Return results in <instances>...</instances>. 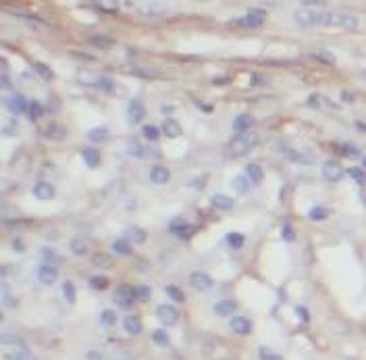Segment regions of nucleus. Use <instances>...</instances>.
<instances>
[{"mask_svg":"<svg viewBox=\"0 0 366 360\" xmlns=\"http://www.w3.org/2000/svg\"><path fill=\"white\" fill-rule=\"evenodd\" d=\"M296 23L302 27H312V25H324V27H343V29H354L358 27V19L354 15H341L333 11H312V8H300L293 13Z\"/></svg>","mask_w":366,"mask_h":360,"instance_id":"obj_1","label":"nucleus"},{"mask_svg":"<svg viewBox=\"0 0 366 360\" xmlns=\"http://www.w3.org/2000/svg\"><path fill=\"white\" fill-rule=\"evenodd\" d=\"M258 134L254 132H246V134H239L237 137H233V142L229 144V154L231 156H246L250 154V150H254L258 146Z\"/></svg>","mask_w":366,"mask_h":360,"instance_id":"obj_2","label":"nucleus"},{"mask_svg":"<svg viewBox=\"0 0 366 360\" xmlns=\"http://www.w3.org/2000/svg\"><path fill=\"white\" fill-rule=\"evenodd\" d=\"M264 21H267V11H262V8H252V11L248 15H243L237 25L241 27H250V29H258L264 25Z\"/></svg>","mask_w":366,"mask_h":360,"instance_id":"obj_3","label":"nucleus"},{"mask_svg":"<svg viewBox=\"0 0 366 360\" xmlns=\"http://www.w3.org/2000/svg\"><path fill=\"white\" fill-rule=\"evenodd\" d=\"M137 300L136 296V287H129V285H121L117 292H115V304L121 308H131L134 302Z\"/></svg>","mask_w":366,"mask_h":360,"instance_id":"obj_4","label":"nucleus"},{"mask_svg":"<svg viewBox=\"0 0 366 360\" xmlns=\"http://www.w3.org/2000/svg\"><path fill=\"white\" fill-rule=\"evenodd\" d=\"M156 316H158V321L162 325H167V327L177 325V321H179V313H177V308L173 304H160L156 308Z\"/></svg>","mask_w":366,"mask_h":360,"instance_id":"obj_5","label":"nucleus"},{"mask_svg":"<svg viewBox=\"0 0 366 360\" xmlns=\"http://www.w3.org/2000/svg\"><path fill=\"white\" fill-rule=\"evenodd\" d=\"M189 285L196 289V292H208V289L215 285V281H212V277L204 271H194L189 275Z\"/></svg>","mask_w":366,"mask_h":360,"instance_id":"obj_6","label":"nucleus"},{"mask_svg":"<svg viewBox=\"0 0 366 360\" xmlns=\"http://www.w3.org/2000/svg\"><path fill=\"white\" fill-rule=\"evenodd\" d=\"M322 175H324L327 181H339V179H343L345 171L337 161H327L322 165Z\"/></svg>","mask_w":366,"mask_h":360,"instance_id":"obj_7","label":"nucleus"},{"mask_svg":"<svg viewBox=\"0 0 366 360\" xmlns=\"http://www.w3.org/2000/svg\"><path fill=\"white\" fill-rule=\"evenodd\" d=\"M58 279V269L54 265H42L38 269V281L44 285H52Z\"/></svg>","mask_w":366,"mask_h":360,"instance_id":"obj_8","label":"nucleus"},{"mask_svg":"<svg viewBox=\"0 0 366 360\" xmlns=\"http://www.w3.org/2000/svg\"><path fill=\"white\" fill-rule=\"evenodd\" d=\"M6 108H8V113H11V115H21V113H27L29 104L25 102V98L21 94L15 92L11 98H6Z\"/></svg>","mask_w":366,"mask_h":360,"instance_id":"obj_9","label":"nucleus"},{"mask_svg":"<svg viewBox=\"0 0 366 360\" xmlns=\"http://www.w3.org/2000/svg\"><path fill=\"white\" fill-rule=\"evenodd\" d=\"M144 115H146L144 104H141L139 100H129V104H127V121L129 123H139L141 119H144Z\"/></svg>","mask_w":366,"mask_h":360,"instance_id":"obj_10","label":"nucleus"},{"mask_svg":"<svg viewBox=\"0 0 366 360\" xmlns=\"http://www.w3.org/2000/svg\"><path fill=\"white\" fill-rule=\"evenodd\" d=\"M229 325H231V331L237 333V335H250L252 333V323L246 316H233Z\"/></svg>","mask_w":366,"mask_h":360,"instance_id":"obj_11","label":"nucleus"},{"mask_svg":"<svg viewBox=\"0 0 366 360\" xmlns=\"http://www.w3.org/2000/svg\"><path fill=\"white\" fill-rule=\"evenodd\" d=\"M171 179V171L165 167V165H154L150 169V181L152 183H158V185H162V183H167Z\"/></svg>","mask_w":366,"mask_h":360,"instance_id":"obj_12","label":"nucleus"},{"mask_svg":"<svg viewBox=\"0 0 366 360\" xmlns=\"http://www.w3.org/2000/svg\"><path fill=\"white\" fill-rule=\"evenodd\" d=\"M256 123V119H254L250 113H243L239 117H235V121H233V132H237V134H246L250 132V127Z\"/></svg>","mask_w":366,"mask_h":360,"instance_id":"obj_13","label":"nucleus"},{"mask_svg":"<svg viewBox=\"0 0 366 360\" xmlns=\"http://www.w3.org/2000/svg\"><path fill=\"white\" fill-rule=\"evenodd\" d=\"M32 194H34V198H38V200H52V198H54V185H50V183H46V181H40V183L34 185Z\"/></svg>","mask_w":366,"mask_h":360,"instance_id":"obj_14","label":"nucleus"},{"mask_svg":"<svg viewBox=\"0 0 366 360\" xmlns=\"http://www.w3.org/2000/svg\"><path fill=\"white\" fill-rule=\"evenodd\" d=\"M125 239L131 244H144L146 239H148V233L144 231V229H139V227H127L125 229Z\"/></svg>","mask_w":366,"mask_h":360,"instance_id":"obj_15","label":"nucleus"},{"mask_svg":"<svg viewBox=\"0 0 366 360\" xmlns=\"http://www.w3.org/2000/svg\"><path fill=\"white\" fill-rule=\"evenodd\" d=\"M215 308V313L219 315V316H229V315H233L237 311V304L233 302V300H219V302L212 306Z\"/></svg>","mask_w":366,"mask_h":360,"instance_id":"obj_16","label":"nucleus"},{"mask_svg":"<svg viewBox=\"0 0 366 360\" xmlns=\"http://www.w3.org/2000/svg\"><path fill=\"white\" fill-rule=\"evenodd\" d=\"M81 158H84V163L90 169H96L100 165V152L96 148H84V150H81Z\"/></svg>","mask_w":366,"mask_h":360,"instance_id":"obj_17","label":"nucleus"},{"mask_svg":"<svg viewBox=\"0 0 366 360\" xmlns=\"http://www.w3.org/2000/svg\"><path fill=\"white\" fill-rule=\"evenodd\" d=\"M88 44L94 46V48H100V50H108V48L115 46V40L113 38H106V36H90Z\"/></svg>","mask_w":366,"mask_h":360,"instance_id":"obj_18","label":"nucleus"},{"mask_svg":"<svg viewBox=\"0 0 366 360\" xmlns=\"http://www.w3.org/2000/svg\"><path fill=\"white\" fill-rule=\"evenodd\" d=\"M123 327H125V331H127L129 335H139V333H141V321H139L137 316H134V315H127V316H125Z\"/></svg>","mask_w":366,"mask_h":360,"instance_id":"obj_19","label":"nucleus"},{"mask_svg":"<svg viewBox=\"0 0 366 360\" xmlns=\"http://www.w3.org/2000/svg\"><path fill=\"white\" fill-rule=\"evenodd\" d=\"M210 202H212V206H217V208H221V211H231L233 208V198H229V196H225V194H215L210 198Z\"/></svg>","mask_w":366,"mask_h":360,"instance_id":"obj_20","label":"nucleus"},{"mask_svg":"<svg viewBox=\"0 0 366 360\" xmlns=\"http://www.w3.org/2000/svg\"><path fill=\"white\" fill-rule=\"evenodd\" d=\"M69 248H71V252L73 254H77V256H84V254H88V250H90V244L86 242L84 237H73L69 242Z\"/></svg>","mask_w":366,"mask_h":360,"instance_id":"obj_21","label":"nucleus"},{"mask_svg":"<svg viewBox=\"0 0 366 360\" xmlns=\"http://www.w3.org/2000/svg\"><path fill=\"white\" fill-rule=\"evenodd\" d=\"M162 134L167 137H179L181 135V125L175 121V119H167L165 123H162Z\"/></svg>","mask_w":366,"mask_h":360,"instance_id":"obj_22","label":"nucleus"},{"mask_svg":"<svg viewBox=\"0 0 366 360\" xmlns=\"http://www.w3.org/2000/svg\"><path fill=\"white\" fill-rule=\"evenodd\" d=\"M127 154L129 156H134V158H144V156H148L150 152H148V148H144V146H139L136 139H131V142H127Z\"/></svg>","mask_w":366,"mask_h":360,"instance_id":"obj_23","label":"nucleus"},{"mask_svg":"<svg viewBox=\"0 0 366 360\" xmlns=\"http://www.w3.org/2000/svg\"><path fill=\"white\" fill-rule=\"evenodd\" d=\"M169 229H171V233H175V235H179V237L189 235V225L183 221V219H175V221L169 225Z\"/></svg>","mask_w":366,"mask_h":360,"instance_id":"obj_24","label":"nucleus"},{"mask_svg":"<svg viewBox=\"0 0 366 360\" xmlns=\"http://www.w3.org/2000/svg\"><path fill=\"white\" fill-rule=\"evenodd\" d=\"M246 177L250 179V183H260L262 177H264V171L260 165H248L246 167Z\"/></svg>","mask_w":366,"mask_h":360,"instance_id":"obj_25","label":"nucleus"},{"mask_svg":"<svg viewBox=\"0 0 366 360\" xmlns=\"http://www.w3.org/2000/svg\"><path fill=\"white\" fill-rule=\"evenodd\" d=\"M231 187L235 189V192L239 194H246L248 192V187H250V179L246 175H237V177H233L231 179Z\"/></svg>","mask_w":366,"mask_h":360,"instance_id":"obj_26","label":"nucleus"},{"mask_svg":"<svg viewBox=\"0 0 366 360\" xmlns=\"http://www.w3.org/2000/svg\"><path fill=\"white\" fill-rule=\"evenodd\" d=\"M88 137H90V142H94V144L106 142V139H108V129L106 127H96V129H92V132L88 134Z\"/></svg>","mask_w":366,"mask_h":360,"instance_id":"obj_27","label":"nucleus"},{"mask_svg":"<svg viewBox=\"0 0 366 360\" xmlns=\"http://www.w3.org/2000/svg\"><path fill=\"white\" fill-rule=\"evenodd\" d=\"M100 325H102V327H113V325H117V313L110 311V308L102 311V313H100Z\"/></svg>","mask_w":366,"mask_h":360,"instance_id":"obj_28","label":"nucleus"},{"mask_svg":"<svg viewBox=\"0 0 366 360\" xmlns=\"http://www.w3.org/2000/svg\"><path fill=\"white\" fill-rule=\"evenodd\" d=\"M0 342L6 344V346H21V344H23V337H21V335H17V333H8V331H4V333H0Z\"/></svg>","mask_w":366,"mask_h":360,"instance_id":"obj_29","label":"nucleus"},{"mask_svg":"<svg viewBox=\"0 0 366 360\" xmlns=\"http://www.w3.org/2000/svg\"><path fill=\"white\" fill-rule=\"evenodd\" d=\"M60 292H63V300H67L69 304L75 302V285L71 281H65L63 287H60Z\"/></svg>","mask_w":366,"mask_h":360,"instance_id":"obj_30","label":"nucleus"},{"mask_svg":"<svg viewBox=\"0 0 366 360\" xmlns=\"http://www.w3.org/2000/svg\"><path fill=\"white\" fill-rule=\"evenodd\" d=\"M27 115H29L32 121H36V119H40L44 115V106L40 102H36V100H32V102H29V108H27Z\"/></svg>","mask_w":366,"mask_h":360,"instance_id":"obj_31","label":"nucleus"},{"mask_svg":"<svg viewBox=\"0 0 366 360\" xmlns=\"http://www.w3.org/2000/svg\"><path fill=\"white\" fill-rule=\"evenodd\" d=\"M4 360H36L34 354H29L27 350H17V352H6Z\"/></svg>","mask_w":366,"mask_h":360,"instance_id":"obj_32","label":"nucleus"},{"mask_svg":"<svg viewBox=\"0 0 366 360\" xmlns=\"http://www.w3.org/2000/svg\"><path fill=\"white\" fill-rule=\"evenodd\" d=\"M139 13L141 15H162V13H165V6H162V4H141Z\"/></svg>","mask_w":366,"mask_h":360,"instance_id":"obj_33","label":"nucleus"},{"mask_svg":"<svg viewBox=\"0 0 366 360\" xmlns=\"http://www.w3.org/2000/svg\"><path fill=\"white\" fill-rule=\"evenodd\" d=\"M141 134H144V137L146 139H150V142H156L158 139V135H160V129L156 127V125H144V129H141Z\"/></svg>","mask_w":366,"mask_h":360,"instance_id":"obj_34","label":"nucleus"},{"mask_svg":"<svg viewBox=\"0 0 366 360\" xmlns=\"http://www.w3.org/2000/svg\"><path fill=\"white\" fill-rule=\"evenodd\" d=\"M165 292H167V296H169L171 300H175V302H183V300H185V294H183L177 285H167Z\"/></svg>","mask_w":366,"mask_h":360,"instance_id":"obj_35","label":"nucleus"},{"mask_svg":"<svg viewBox=\"0 0 366 360\" xmlns=\"http://www.w3.org/2000/svg\"><path fill=\"white\" fill-rule=\"evenodd\" d=\"M308 217L312 219V221H322V219H327V217H329V211H327L324 206H314V208H310Z\"/></svg>","mask_w":366,"mask_h":360,"instance_id":"obj_36","label":"nucleus"},{"mask_svg":"<svg viewBox=\"0 0 366 360\" xmlns=\"http://www.w3.org/2000/svg\"><path fill=\"white\" fill-rule=\"evenodd\" d=\"M243 242H246V237H243L241 233H229V235H227V244H229V248H233V250H239V248L243 246Z\"/></svg>","mask_w":366,"mask_h":360,"instance_id":"obj_37","label":"nucleus"},{"mask_svg":"<svg viewBox=\"0 0 366 360\" xmlns=\"http://www.w3.org/2000/svg\"><path fill=\"white\" fill-rule=\"evenodd\" d=\"M348 175L354 179V181L356 183H366V171H364V169H358V167H352L350 169V171H348Z\"/></svg>","mask_w":366,"mask_h":360,"instance_id":"obj_38","label":"nucleus"},{"mask_svg":"<svg viewBox=\"0 0 366 360\" xmlns=\"http://www.w3.org/2000/svg\"><path fill=\"white\" fill-rule=\"evenodd\" d=\"M96 88L104 90V92H113V79L106 75H100V77H96Z\"/></svg>","mask_w":366,"mask_h":360,"instance_id":"obj_39","label":"nucleus"},{"mask_svg":"<svg viewBox=\"0 0 366 360\" xmlns=\"http://www.w3.org/2000/svg\"><path fill=\"white\" fill-rule=\"evenodd\" d=\"M90 285H92V289H98V292H100V289H106L108 287V279L96 275V277L90 279Z\"/></svg>","mask_w":366,"mask_h":360,"instance_id":"obj_40","label":"nucleus"},{"mask_svg":"<svg viewBox=\"0 0 366 360\" xmlns=\"http://www.w3.org/2000/svg\"><path fill=\"white\" fill-rule=\"evenodd\" d=\"M34 67H36L38 75L42 77V79H46V82H48V79H52V69H50L48 65H44V63H36Z\"/></svg>","mask_w":366,"mask_h":360,"instance_id":"obj_41","label":"nucleus"},{"mask_svg":"<svg viewBox=\"0 0 366 360\" xmlns=\"http://www.w3.org/2000/svg\"><path fill=\"white\" fill-rule=\"evenodd\" d=\"M48 137H54V139H63L67 135V129H63L60 125H50V129L46 132Z\"/></svg>","mask_w":366,"mask_h":360,"instance_id":"obj_42","label":"nucleus"},{"mask_svg":"<svg viewBox=\"0 0 366 360\" xmlns=\"http://www.w3.org/2000/svg\"><path fill=\"white\" fill-rule=\"evenodd\" d=\"M113 252L115 254H127L129 252V242H127V239H115V242H113Z\"/></svg>","mask_w":366,"mask_h":360,"instance_id":"obj_43","label":"nucleus"},{"mask_svg":"<svg viewBox=\"0 0 366 360\" xmlns=\"http://www.w3.org/2000/svg\"><path fill=\"white\" fill-rule=\"evenodd\" d=\"M152 339L156 342V346H167L169 344V335H167V331H162V329H156V331L152 333Z\"/></svg>","mask_w":366,"mask_h":360,"instance_id":"obj_44","label":"nucleus"},{"mask_svg":"<svg viewBox=\"0 0 366 360\" xmlns=\"http://www.w3.org/2000/svg\"><path fill=\"white\" fill-rule=\"evenodd\" d=\"M258 354H260V360H283L281 354H274L273 350H269V348H260Z\"/></svg>","mask_w":366,"mask_h":360,"instance_id":"obj_45","label":"nucleus"},{"mask_svg":"<svg viewBox=\"0 0 366 360\" xmlns=\"http://www.w3.org/2000/svg\"><path fill=\"white\" fill-rule=\"evenodd\" d=\"M42 256H44V265H56V263H60V258H58V254L56 252H52V250H48V248H44L42 250Z\"/></svg>","mask_w":366,"mask_h":360,"instance_id":"obj_46","label":"nucleus"},{"mask_svg":"<svg viewBox=\"0 0 366 360\" xmlns=\"http://www.w3.org/2000/svg\"><path fill=\"white\" fill-rule=\"evenodd\" d=\"M281 235H283V239H285V242H293V239H296V231H293L291 223H283Z\"/></svg>","mask_w":366,"mask_h":360,"instance_id":"obj_47","label":"nucleus"},{"mask_svg":"<svg viewBox=\"0 0 366 360\" xmlns=\"http://www.w3.org/2000/svg\"><path fill=\"white\" fill-rule=\"evenodd\" d=\"M92 263H94L96 267H100V269H108L110 265H113V261H110V258H108L106 254H98V256H94V261H92Z\"/></svg>","mask_w":366,"mask_h":360,"instance_id":"obj_48","label":"nucleus"},{"mask_svg":"<svg viewBox=\"0 0 366 360\" xmlns=\"http://www.w3.org/2000/svg\"><path fill=\"white\" fill-rule=\"evenodd\" d=\"M136 296H137V300H148L150 296H152V289L148 287V285H136Z\"/></svg>","mask_w":366,"mask_h":360,"instance_id":"obj_49","label":"nucleus"},{"mask_svg":"<svg viewBox=\"0 0 366 360\" xmlns=\"http://www.w3.org/2000/svg\"><path fill=\"white\" fill-rule=\"evenodd\" d=\"M0 289H2V304L4 306H11V289H8V285L2 281V285H0Z\"/></svg>","mask_w":366,"mask_h":360,"instance_id":"obj_50","label":"nucleus"},{"mask_svg":"<svg viewBox=\"0 0 366 360\" xmlns=\"http://www.w3.org/2000/svg\"><path fill=\"white\" fill-rule=\"evenodd\" d=\"M320 102H322V98L317 96V94H312V96L308 98V104H310L312 108H320Z\"/></svg>","mask_w":366,"mask_h":360,"instance_id":"obj_51","label":"nucleus"},{"mask_svg":"<svg viewBox=\"0 0 366 360\" xmlns=\"http://www.w3.org/2000/svg\"><path fill=\"white\" fill-rule=\"evenodd\" d=\"M2 134H6V135H8V134H17V125H15L13 121H6V123H4V129H2Z\"/></svg>","mask_w":366,"mask_h":360,"instance_id":"obj_52","label":"nucleus"},{"mask_svg":"<svg viewBox=\"0 0 366 360\" xmlns=\"http://www.w3.org/2000/svg\"><path fill=\"white\" fill-rule=\"evenodd\" d=\"M13 250H17V252H23L25 246H23L21 239H13Z\"/></svg>","mask_w":366,"mask_h":360,"instance_id":"obj_53","label":"nucleus"},{"mask_svg":"<svg viewBox=\"0 0 366 360\" xmlns=\"http://www.w3.org/2000/svg\"><path fill=\"white\" fill-rule=\"evenodd\" d=\"M296 313H298V316H302V318H304V321H308V313H306V308H304V306H298V308H296Z\"/></svg>","mask_w":366,"mask_h":360,"instance_id":"obj_54","label":"nucleus"},{"mask_svg":"<svg viewBox=\"0 0 366 360\" xmlns=\"http://www.w3.org/2000/svg\"><path fill=\"white\" fill-rule=\"evenodd\" d=\"M341 152H345V154H358V150H356L354 146H341Z\"/></svg>","mask_w":366,"mask_h":360,"instance_id":"obj_55","label":"nucleus"},{"mask_svg":"<svg viewBox=\"0 0 366 360\" xmlns=\"http://www.w3.org/2000/svg\"><path fill=\"white\" fill-rule=\"evenodd\" d=\"M88 360H102V354H100V352H94V350H92V352H88Z\"/></svg>","mask_w":366,"mask_h":360,"instance_id":"obj_56","label":"nucleus"},{"mask_svg":"<svg viewBox=\"0 0 366 360\" xmlns=\"http://www.w3.org/2000/svg\"><path fill=\"white\" fill-rule=\"evenodd\" d=\"M341 98L345 100V102H348V100H354V96H352V94H348V92H343V94H341Z\"/></svg>","mask_w":366,"mask_h":360,"instance_id":"obj_57","label":"nucleus"},{"mask_svg":"<svg viewBox=\"0 0 366 360\" xmlns=\"http://www.w3.org/2000/svg\"><path fill=\"white\" fill-rule=\"evenodd\" d=\"M356 125H358V129H360V132H366V125H364L362 121H358V123H356Z\"/></svg>","mask_w":366,"mask_h":360,"instance_id":"obj_58","label":"nucleus"},{"mask_svg":"<svg viewBox=\"0 0 366 360\" xmlns=\"http://www.w3.org/2000/svg\"><path fill=\"white\" fill-rule=\"evenodd\" d=\"M362 169H364V171H366V156L362 158Z\"/></svg>","mask_w":366,"mask_h":360,"instance_id":"obj_59","label":"nucleus"}]
</instances>
